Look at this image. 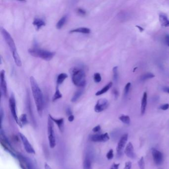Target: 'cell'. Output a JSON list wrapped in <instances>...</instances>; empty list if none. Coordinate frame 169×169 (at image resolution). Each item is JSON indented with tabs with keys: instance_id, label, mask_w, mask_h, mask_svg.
Here are the masks:
<instances>
[{
	"instance_id": "6da1fadb",
	"label": "cell",
	"mask_w": 169,
	"mask_h": 169,
	"mask_svg": "<svg viewBox=\"0 0 169 169\" xmlns=\"http://www.w3.org/2000/svg\"><path fill=\"white\" fill-rule=\"evenodd\" d=\"M30 83L38 113L41 117L44 109V99L42 92L33 76L30 78Z\"/></svg>"
},
{
	"instance_id": "7a4b0ae2",
	"label": "cell",
	"mask_w": 169,
	"mask_h": 169,
	"mask_svg": "<svg viewBox=\"0 0 169 169\" xmlns=\"http://www.w3.org/2000/svg\"><path fill=\"white\" fill-rule=\"evenodd\" d=\"M1 31L2 35L5 39L6 42L10 49L15 64L19 67L21 66L22 63L20 60L19 54L17 53V49L16 46H15V43L14 42L12 38V37L10 34L5 29L2 27L1 29Z\"/></svg>"
},
{
	"instance_id": "3957f363",
	"label": "cell",
	"mask_w": 169,
	"mask_h": 169,
	"mask_svg": "<svg viewBox=\"0 0 169 169\" xmlns=\"http://www.w3.org/2000/svg\"><path fill=\"white\" fill-rule=\"evenodd\" d=\"M73 82L75 86L83 87L86 84L85 73L83 69L79 68H73L70 70Z\"/></svg>"
},
{
	"instance_id": "277c9868",
	"label": "cell",
	"mask_w": 169,
	"mask_h": 169,
	"mask_svg": "<svg viewBox=\"0 0 169 169\" xmlns=\"http://www.w3.org/2000/svg\"><path fill=\"white\" fill-rule=\"evenodd\" d=\"M28 53L34 57H39L46 61H50L54 57L55 53L51 51L39 49L38 48H32L28 49Z\"/></svg>"
},
{
	"instance_id": "5b68a950",
	"label": "cell",
	"mask_w": 169,
	"mask_h": 169,
	"mask_svg": "<svg viewBox=\"0 0 169 169\" xmlns=\"http://www.w3.org/2000/svg\"><path fill=\"white\" fill-rule=\"evenodd\" d=\"M0 142H1V145L3 146L4 149H5L6 150L10 153L14 157H17V153L15 152L13 147H12L10 143L9 142L6 136L3 133L2 128H1V131H0Z\"/></svg>"
},
{
	"instance_id": "8992f818",
	"label": "cell",
	"mask_w": 169,
	"mask_h": 169,
	"mask_svg": "<svg viewBox=\"0 0 169 169\" xmlns=\"http://www.w3.org/2000/svg\"><path fill=\"white\" fill-rule=\"evenodd\" d=\"M48 134L49 145L51 148H53L56 144V138L54 130V122L49 117L48 121Z\"/></svg>"
},
{
	"instance_id": "52a82bcc",
	"label": "cell",
	"mask_w": 169,
	"mask_h": 169,
	"mask_svg": "<svg viewBox=\"0 0 169 169\" xmlns=\"http://www.w3.org/2000/svg\"><path fill=\"white\" fill-rule=\"evenodd\" d=\"M9 107H10V112H11L12 117L14 118V120L20 127H21L20 122H19V118L17 116V109H16V102H15V96L13 94H11L10 99H9Z\"/></svg>"
},
{
	"instance_id": "ba28073f",
	"label": "cell",
	"mask_w": 169,
	"mask_h": 169,
	"mask_svg": "<svg viewBox=\"0 0 169 169\" xmlns=\"http://www.w3.org/2000/svg\"><path fill=\"white\" fill-rule=\"evenodd\" d=\"M17 157L19 159L20 167L22 169H35L32 163L28 158L19 154H17Z\"/></svg>"
},
{
	"instance_id": "9c48e42d",
	"label": "cell",
	"mask_w": 169,
	"mask_h": 169,
	"mask_svg": "<svg viewBox=\"0 0 169 169\" xmlns=\"http://www.w3.org/2000/svg\"><path fill=\"white\" fill-rule=\"evenodd\" d=\"M128 139V134H124L118 141L117 147V155L118 157H121L123 154V150L125 147Z\"/></svg>"
},
{
	"instance_id": "30bf717a",
	"label": "cell",
	"mask_w": 169,
	"mask_h": 169,
	"mask_svg": "<svg viewBox=\"0 0 169 169\" xmlns=\"http://www.w3.org/2000/svg\"><path fill=\"white\" fill-rule=\"evenodd\" d=\"M19 135L26 152L29 154H35V151L34 150L33 147H32L30 142H29L28 139L26 138V136L21 133H19Z\"/></svg>"
},
{
	"instance_id": "8fae6325",
	"label": "cell",
	"mask_w": 169,
	"mask_h": 169,
	"mask_svg": "<svg viewBox=\"0 0 169 169\" xmlns=\"http://www.w3.org/2000/svg\"><path fill=\"white\" fill-rule=\"evenodd\" d=\"M108 101L106 99H100L97 102L94 107L95 112L100 113L103 111L108 107Z\"/></svg>"
},
{
	"instance_id": "7c38bea8",
	"label": "cell",
	"mask_w": 169,
	"mask_h": 169,
	"mask_svg": "<svg viewBox=\"0 0 169 169\" xmlns=\"http://www.w3.org/2000/svg\"><path fill=\"white\" fill-rule=\"evenodd\" d=\"M0 80H1V94L3 96L7 97L8 95L7 91V85L5 78V71L4 70H2L0 73Z\"/></svg>"
},
{
	"instance_id": "4fadbf2b",
	"label": "cell",
	"mask_w": 169,
	"mask_h": 169,
	"mask_svg": "<svg viewBox=\"0 0 169 169\" xmlns=\"http://www.w3.org/2000/svg\"><path fill=\"white\" fill-rule=\"evenodd\" d=\"M110 139L108 133L101 134H94L90 137V141L93 142H106Z\"/></svg>"
},
{
	"instance_id": "5bb4252c",
	"label": "cell",
	"mask_w": 169,
	"mask_h": 169,
	"mask_svg": "<svg viewBox=\"0 0 169 169\" xmlns=\"http://www.w3.org/2000/svg\"><path fill=\"white\" fill-rule=\"evenodd\" d=\"M152 155L154 162L157 165L162 164L163 161V155L162 153L155 148H152Z\"/></svg>"
},
{
	"instance_id": "9a60e30c",
	"label": "cell",
	"mask_w": 169,
	"mask_h": 169,
	"mask_svg": "<svg viewBox=\"0 0 169 169\" xmlns=\"http://www.w3.org/2000/svg\"><path fill=\"white\" fill-rule=\"evenodd\" d=\"M125 153L128 157L130 158L131 159L135 158L136 155L134 151V146L131 142H129V143L127 144V145L125 147Z\"/></svg>"
},
{
	"instance_id": "2e32d148",
	"label": "cell",
	"mask_w": 169,
	"mask_h": 169,
	"mask_svg": "<svg viewBox=\"0 0 169 169\" xmlns=\"http://www.w3.org/2000/svg\"><path fill=\"white\" fill-rule=\"evenodd\" d=\"M49 117L51 118V120L53 121V122L56 123L57 127H59V130L62 132L64 131V118H61L57 119V118H54L50 115H49Z\"/></svg>"
},
{
	"instance_id": "e0dca14e",
	"label": "cell",
	"mask_w": 169,
	"mask_h": 169,
	"mask_svg": "<svg viewBox=\"0 0 169 169\" xmlns=\"http://www.w3.org/2000/svg\"><path fill=\"white\" fill-rule=\"evenodd\" d=\"M159 21L161 25L163 27H167L169 26V19L167 16L164 14L159 15Z\"/></svg>"
},
{
	"instance_id": "ac0fdd59",
	"label": "cell",
	"mask_w": 169,
	"mask_h": 169,
	"mask_svg": "<svg viewBox=\"0 0 169 169\" xmlns=\"http://www.w3.org/2000/svg\"><path fill=\"white\" fill-rule=\"evenodd\" d=\"M147 104V94L146 92H144L142 101H141V115L144 114L145 112Z\"/></svg>"
},
{
	"instance_id": "d6986e66",
	"label": "cell",
	"mask_w": 169,
	"mask_h": 169,
	"mask_svg": "<svg viewBox=\"0 0 169 169\" xmlns=\"http://www.w3.org/2000/svg\"><path fill=\"white\" fill-rule=\"evenodd\" d=\"M90 32H91L90 29L87 27H80V28L74 29L69 31V33H83V34H89Z\"/></svg>"
},
{
	"instance_id": "ffe728a7",
	"label": "cell",
	"mask_w": 169,
	"mask_h": 169,
	"mask_svg": "<svg viewBox=\"0 0 169 169\" xmlns=\"http://www.w3.org/2000/svg\"><path fill=\"white\" fill-rule=\"evenodd\" d=\"M33 24L35 26L37 30H38L41 27L46 25V23L42 19L40 18H35L34 19L33 22Z\"/></svg>"
},
{
	"instance_id": "44dd1931",
	"label": "cell",
	"mask_w": 169,
	"mask_h": 169,
	"mask_svg": "<svg viewBox=\"0 0 169 169\" xmlns=\"http://www.w3.org/2000/svg\"><path fill=\"white\" fill-rule=\"evenodd\" d=\"M83 169H92V161L89 155L86 156L83 163Z\"/></svg>"
},
{
	"instance_id": "7402d4cb",
	"label": "cell",
	"mask_w": 169,
	"mask_h": 169,
	"mask_svg": "<svg viewBox=\"0 0 169 169\" xmlns=\"http://www.w3.org/2000/svg\"><path fill=\"white\" fill-rule=\"evenodd\" d=\"M112 85H113V83H112V82H110L108 84H107L106 86H104L101 90H100L99 91L97 92L95 95L96 96H99L103 94L108 91L110 89V88L112 87Z\"/></svg>"
},
{
	"instance_id": "603a6c76",
	"label": "cell",
	"mask_w": 169,
	"mask_h": 169,
	"mask_svg": "<svg viewBox=\"0 0 169 169\" xmlns=\"http://www.w3.org/2000/svg\"><path fill=\"white\" fill-rule=\"evenodd\" d=\"M68 75L67 74L65 73H62L60 74L57 76V86L59 85H61L63 83V82L64 81L66 78H68Z\"/></svg>"
},
{
	"instance_id": "cb8c5ba5",
	"label": "cell",
	"mask_w": 169,
	"mask_h": 169,
	"mask_svg": "<svg viewBox=\"0 0 169 169\" xmlns=\"http://www.w3.org/2000/svg\"><path fill=\"white\" fill-rule=\"evenodd\" d=\"M66 20H67V16L66 15L63 16V17H62L57 22V25H56L57 28L58 29L62 28L63 26H64Z\"/></svg>"
},
{
	"instance_id": "d4e9b609",
	"label": "cell",
	"mask_w": 169,
	"mask_h": 169,
	"mask_svg": "<svg viewBox=\"0 0 169 169\" xmlns=\"http://www.w3.org/2000/svg\"><path fill=\"white\" fill-rule=\"evenodd\" d=\"M83 91L82 90H80L77 91L74 94L73 96V97L71 98V101L73 102V103L77 101L78 100V99L81 96V95L83 94Z\"/></svg>"
},
{
	"instance_id": "484cf974",
	"label": "cell",
	"mask_w": 169,
	"mask_h": 169,
	"mask_svg": "<svg viewBox=\"0 0 169 169\" xmlns=\"http://www.w3.org/2000/svg\"><path fill=\"white\" fill-rule=\"evenodd\" d=\"M19 122H20L21 126L22 127V125H26L28 123V121H27V115L24 114L20 116V118H19Z\"/></svg>"
},
{
	"instance_id": "4316f807",
	"label": "cell",
	"mask_w": 169,
	"mask_h": 169,
	"mask_svg": "<svg viewBox=\"0 0 169 169\" xmlns=\"http://www.w3.org/2000/svg\"><path fill=\"white\" fill-rule=\"evenodd\" d=\"M62 97V94H61V92L60 91V90L58 88V86H57V88H56L55 93L54 95V96L53 97V101H56L58 99H61Z\"/></svg>"
},
{
	"instance_id": "83f0119b",
	"label": "cell",
	"mask_w": 169,
	"mask_h": 169,
	"mask_svg": "<svg viewBox=\"0 0 169 169\" xmlns=\"http://www.w3.org/2000/svg\"><path fill=\"white\" fill-rule=\"evenodd\" d=\"M119 119L121 121H122L123 123L129 125L130 123V119L129 116L126 115H122L121 116L119 117Z\"/></svg>"
},
{
	"instance_id": "f1b7e54d",
	"label": "cell",
	"mask_w": 169,
	"mask_h": 169,
	"mask_svg": "<svg viewBox=\"0 0 169 169\" xmlns=\"http://www.w3.org/2000/svg\"><path fill=\"white\" fill-rule=\"evenodd\" d=\"M113 73L114 80L116 83L118 82V66L114 67L113 69Z\"/></svg>"
},
{
	"instance_id": "f546056e",
	"label": "cell",
	"mask_w": 169,
	"mask_h": 169,
	"mask_svg": "<svg viewBox=\"0 0 169 169\" xmlns=\"http://www.w3.org/2000/svg\"><path fill=\"white\" fill-rule=\"evenodd\" d=\"M154 77H155V75L152 73H147L141 77V80H145L148 79L152 78Z\"/></svg>"
},
{
	"instance_id": "4dcf8cb0",
	"label": "cell",
	"mask_w": 169,
	"mask_h": 169,
	"mask_svg": "<svg viewBox=\"0 0 169 169\" xmlns=\"http://www.w3.org/2000/svg\"><path fill=\"white\" fill-rule=\"evenodd\" d=\"M102 80L101 76L99 73H96L94 75V80L96 83H99Z\"/></svg>"
},
{
	"instance_id": "1f68e13d",
	"label": "cell",
	"mask_w": 169,
	"mask_h": 169,
	"mask_svg": "<svg viewBox=\"0 0 169 169\" xmlns=\"http://www.w3.org/2000/svg\"><path fill=\"white\" fill-rule=\"evenodd\" d=\"M139 167L140 169H145V162L143 157H142L138 162Z\"/></svg>"
},
{
	"instance_id": "d6a6232c",
	"label": "cell",
	"mask_w": 169,
	"mask_h": 169,
	"mask_svg": "<svg viewBox=\"0 0 169 169\" xmlns=\"http://www.w3.org/2000/svg\"><path fill=\"white\" fill-rule=\"evenodd\" d=\"M130 85H131V83L130 82L127 83L125 87V89H124V95L125 96H127V95L128 94L129 92V90L130 89Z\"/></svg>"
},
{
	"instance_id": "836d02e7",
	"label": "cell",
	"mask_w": 169,
	"mask_h": 169,
	"mask_svg": "<svg viewBox=\"0 0 169 169\" xmlns=\"http://www.w3.org/2000/svg\"><path fill=\"white\" fill-rule=\"evenodd\" d=\"M106 157L108 160H111L113 158V150L112 149H110V150L109 151L107 154Z\"/></svg>"
},
{
	"instance_id": "e575fe53",
	"label": "cell",
	"mask_w": 169,
	"mask_h": 169,
	"mask_svg": "<svg viewBox=\"0 0 169 169\" xmlns=\"http://www.w3.org/2000/svg\"><path fill=\"white\" fill-rule=\"evenodd\" d=\"M77 12L79 15L81 16H84L86 15V12L84 9L81 8H78L77 9Z\"/></svg>"
},
{
	"instance_id": "d590c367",
	"label": "cell",
	"mask_w": 169,
	"mask_h": 169,
	"mask_svg": "<svg viewBox=\"0 0 169 169\" xmlns=\"http://www.w3.org/2000/svg\"><path fill=\"white\" fill-rule=\"evenodd\" d=\"M169 108V104H164V105H162L160 107V109H161V110H164V111H165V110H167Z\"/></svg>"
},
{
	"instance_id": "8d00e7d4",
	"label": "cell",
	"mask_w": 169,
	"mask_h": 169,
	"mask_svg": "<svg viewBox=\"0 0 169 169\" xmlns=\"http://www.w3.org/2000/svg\"><path fill=\"white\" fill-rule=\"evenodd\" d=\"M132 162H127L125 163V167L124 168V169H131L132 168Z\"/></svg>"
},
{
	"instance_id": "74e56055",
	"label": "cell",
	"mask_w": 169,
	"mask_h": 169,
	"mask_svg": "<svg viewBox=\"0 0 169 169\" xmlns=\"http://www.w3.org/2000/svg\"><path fill=\"white\" fill-rule=\"evenodd\" d=\"M100 130H101V127L100 125H98L96 126V127H94L93 129H92V131H93L94 132H98L100 131Z\"/></svg>"
},
{
	"instance_id": "f35d334b",
	"label": "cell",
	"mask_w": 169,
	"mask_h": 169,
	"mask_svg": "<svg viewBox=\"0 0 169 169\" xmlns=\"http://www.w3.org/2000/svg\"><path fill=\"white\" fill-rule=\"evenodd\" d=\"M0 115H1V127H2V122H3V110L2 108H1V111H0Z\"/></svg>"
},
{
	"instance_id": "ab89813d",
	"label": "cell",
	"mask_w": 169,
	"mask_h": 169,
	"mask_svg": "<svg viewBox=\"0 0 169 169\" xmlns=\"http://www.w3.org/2000/svg\"><path fill=\"white\" fill-rule=\"evenodd\" d=\"M113 93L114 95L115 96V98L116 99H117L118 97V90H117L116 89H114L113 90Z\"/></svg>"
},
{
	"instance_id": "60d3db41",
	"label": "cell",
	"mask_w": 169,
	"mask_h": 169,
	"mask_svg": "<svg viewBox=\"0 0 169 169\" xmlns=\"http://www.w3.org/2000/svg\"><path fill=\"white\" fill-rule=\"evenodd\" d=\"M120 166V164H115L114 163L111 167L110 169H118V167Z\"/></svg>"
},
{
	"instance_id": "b9f144b4",
	"label": "cell",
	"mask_w": 169,
	"mask_h": 169,
	"mask_svg": "<svg viewBox=\"0 0 169 169\" xmlns=\"http://www.w3.org/2000/svg\"><path fill=\"white\" fill-rule=\"evenodd\" d=\"M74 119H75V117L73 115H70L68 117V120L69 122H73V121L74 120Z\"/></svg>"
},
{
	"instance_id": "7bdbcfd3",
	"label": "cell",
	"mask_w": 169,
	"mask_h": 169,
	"mask_svg": "<svg viewBox=\"0 0 169 169\" xmlns=\"http://www.w3.org/2000/svg\"><path fill=\"white\" fill-rule=\"evenodd\" d=\"M165 40L166 41V44L169 47V35H166L165 37Z\"/></svg>"
},
{
	"instance_id": "ee69618b",
	"label": "cell",
	"mask_w": 169,
	"mask_h": 169,
	"mask_svg": "<svg viewBox=\"0 0 169 169\" xmlns=\"http://www.w3.org/2000/svg\"><path fill=\"white\" fill-rule=\"evenodd\" d=\"M163 90L165 92H166V93H169V87L165 86L163 88Z\"/></svg>"
},
{
	"instance_id": "f6af8a7d",
	"label": "cell",
	"mask_w": 169,
	"mask_h": 169,
	"mask_svg": "<svg viewBox=\"0 0 169 169\" xmlns=\"http://www.w3.org/2000/svg\"><path fill=\"white\" fill-rule=\"evenodd\" d=\"M66 113H67V114H68L69 116H70V115H72V112H71V109L70 108H68L66 110Z\"/></svg>"
},
{
	"instance_id": "bcb514c9",
	"label": "cell",
	"mask_w": 169,
	"mask_h": 169,
	"mask_svg": "<svg viewBox=\"0 0 169 169\" xmlns=\"http://www.w3.org/2000/svg\"><path fill=\"white\" fill-rule=\"evenodd\" d=\"M44 167H45V169H52L47 163H45Z\"/></svg>"
},
{
	"instance_id": "7dc6e473",
	"label": "cell",
	"mask_w": 169,
	"mask_h": 169,
	"mask_svg": "<svg viewBox=\"0 0 169 169\" xmlns=\"http://www.w3.org/2000/svg\"><path fill=\"white\" fill-rule=\"evenodd\" d=\"M136 27H137L138 29H139V31H140V32H142L144 30V29L142 28V27H141V26H136Z\"/></svg>"
}]
</instances>
